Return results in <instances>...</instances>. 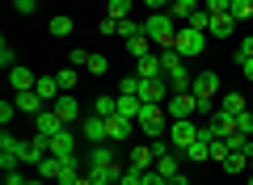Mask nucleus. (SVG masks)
<instances>
[{
	"instance_id": "1",
	"label": "nucleus",
	"mask_w": 253,
	"mask_h": 185,
	"mask_svg": "<svg viewBox=\"0 0 253 185\" xmlns=\"http://www.w3.org/2000/svg\"><path fill=\"white\" fill-rule=\"evenodd\" d=\"M139 135L144 139H152V143H161V139H169V122H165V106H144V114H139Z\"/></svg>"
},
{
	"instance_id": "2",
	"label": "nucleus",
	"mask_w": 253,
	"mask_h": 185,
	"mask_svg": "<svg viewBox=\"0 0 253 185\" xmlns=\"http://www.w3.org/2000/svg\"><path fill=\"white\" fill-rule=\"evenodd\" d=\"M169 51H177L181 59H194V55L207 51V34H199V30H190V26H177V34H173V46Z\"/></svg>"
},
{
	"instance_id": "3",
	"label": "nucleus",
	"mask_w": 253,
	"mask_h": 185,
	"mask_svg": "<svg viewBox=\"0 0 253 185\" xmlns=\"http://www.w3.org/2000/svg\"><path fill=\"white\" fill-rule=\"evenodd\" d=\"M199 143V126H194V118H186V122H169V148L173 156H186V148H194Z\"/></svg>"
},
{
	"instance_id": "4",
	"label": "nucleus",
	"mask_w": 253,
	"mask_h": 185,
	"mask_svg": "<svg viewBox=\"0 0 253 185\" xmlns=\"http://www.w3.org/2000/svg\"><path fill=\"white\" fill-rule=\"evenodd\" d=\"M165 114L173 118V122H186V118L199 114V101H194V93H173L169 101H165Z\"/></svg>"
},
{
	"instance_id": "5",
	"label": "nucleus",
	"mask_w": 253,
	"mask_h": 185,
	"mask_svg": "<svg viewBox=\"0 0 253 185\" xmlns=\"http://www.w3.org/2000/svg\"><path fill=\"white\" fill-rule=\"evenodd\" d=\"M190 93H194V101H199V106H211V101L219 97V76H215V72H199V76H194V84H190Z\"/></svg>"
},
{
	"instance_id": "6",
	"label": "nucleus",
	"mask_w": 253,
	"mask_h": 185,
	"mask_svg": "<svg viewBox=\"0 0 253 185\" xmlns=\"http://www.w3.org/2000/svg\"><path fill=\"white\" fill-rule=\"evenodd\" d=\"M169 97H173L169 80H139V101L144 106H165Z\"/></svg>"
},
{
	"instance_id": "7",
	"label": "nucleus",
	"mask_w": 253,
	"mask_h": 185,
	"mask_svg": "<svg viewBox=\"0 0 253 185\" xmlns=\"http://www.w3.org/2000/svg\"><path fill=\"white\" fill-rule=\"evenodd\" d=\"M51 156H59L63 164H76V131L72 126H63V131L51 139Z\"/></svg>"
},
{
	"instance_id": "8",
	"label": "nucleus",
	"mask_w": 253,
	"mask_h": 185,
	"mask_svg": "<svg viewBox=\"0 0 253 185\" xmlns=\"http://www.w3.org/2000/svg\"><path fill=\"white\" fill-rule=\"evenodd\" d=\"M34 131H38V139H46V143H51L55 135L63 131V122H59V114H55V110H42V114L34 118Z\"/></svg>"
},
{
	"instance_id": "9",
	"label": "nucleus",
	"mask_w": 253,
	"mask_h": 185,
	"mask_svg": "<svg viewBox=\"0 0 253 185\" xmlns=\"http://www.w3.org/2000/svg\"><path fill=\"white\" fill-rule=\"evenodd\" d=\"M81 135L93 143V148H97V143H110L106 139V118H97V114H84L81 118Z\"/></svg>"
},
{
	"instance_id": "10",
	"label": "nucleus",
	"mask_w": 253,
	"mask_h": 185,
	"mask_svg": "<svg viewBox=\"0 0 253 185\" xmlns=\"http://www.w3.org/2000/svg\"><path fill=\"white\" fill-rule=\"evenodd\" d=\"M114 164H118L114 143H97V148H89V168H114Z\"/></svg>"
},
{
	"instance_id": "11",
	"label": "nucleus",
	"mask_w": 253,
	"mask_h": 185,
	"mask_svg": "<svg viewBox=\"0 0 253 185\" xmlns=\"http://www.w3.org/2000/svg\"><path fill=\"white\" fill-rule=\"evenodd\" d=\"M135 76L139 80H165V68H161V55H144V59H135Z\"/></svg>"
},
{
	"instance_id": "12",
	"label": "nucleus",
	"mask_w": 253,
	"mask_h": 185,
	"mask_svg": "<svg viewBox=\"0 0 253 185\" xmlns=\"http://www.w3.org/2000/svg\"><path fill=\"white\" fill-rule=\"evenodd\" d=\"M51 110H55V114H59V122H63V126H72L76 118H81V106H76V93H63V97L55 101Z\"/></svg>"
},
{
	"instance_id": "13",
	"label": "nucleus",
	"mask_w": 253,
	"mask_h": 185,
	"mask_svg": "<svg viewBox=\"0 0 253 185\" xmlns=\"http://www.w3.org/2000/svg\"><path fill=\"white\" fill-rule=\"evenodd\" d=\"M131 131H135V122H126V118H106V139L110 143H126V139H131Z\"/></svg>"
},
{
	"instance_id": "14",
	"label": "nucleus",
	"mask_w": 253,
	"mask_h": 185,
	"mask_svg": "<svg viewBox=\"0 0 253 185\" xmlns=\"http://www.w3.org/2000/svg\"><path fill=\"white\" fill-rule=\"evenodd\" d=\"M9 84H13V93H34L38 76H34V72H30V68H21V63H17V68L9 72Z\"/></svg>"
},
{
	"instance_id": "15",
	"label": "nucleus",
	"mask_w": 253,
	"mask_h": 185,
	"mask_svg": "<svg viewBox=\"0 0 253 185\" xmlns=\"http://www.w3.org/2000/svg\"><path fill=\"white\" fill-rule=\"evenodd\" d=\"M126 164H131V168H144V173H152V168H156V151L148 148V143H135V148H131V160H126Z\"/></svg>"
},
{
	"instance_id": "16",
	"label": "nucleus",
	"mask_w": 253,
	"mask_h": 185,
	"mask_svg": "<svg viewBox=\"0 0 253 185\" xmlns=\"http://www.w3.org/2000/svg\"><path fill=\"white\" fill-rule=\"evenodd\" d=\"M63 173H68V164H63L59 156H46L42 164H38V177H42L46 185H55V181H63Z\"/></svg>"
},
{
	"instance_id": "17",
	"label": "nucleus",
	"mask_w": 253,
	"mask_h": 185,
	"mask_svg": "<svg viewBox=\"0 0 253 185\" xmlns=\"http://www.w3.org/2000/svg\"><path fill=\"white\" fill-rule=\"evenodd\" d=\"M34 93H38V97L46 101V106H55V101L63 97V88H59V80H55V76H38V84H34Z\"/></svg>"
},
{
	"instance_id": "18",
	"label": "nucleus",
	"mask_w": 253,
	"mask_h": 185,
	"mask_svg": "<svg viewBox=\"0 0 253 185\" xmlns=\"http://www.w3.org/2000/svg\"><path fill=\"white\" fill-rule=\"evenodd\" d=\"M13 106H17L21 110V114H42V110H51V106H46V101L42 97H38V93H17V97H13Z\"/></svg>"
},
{
	"instance_id": "19",
	"label": "nucleus",
	"mask_w": 253,
	"mask_h": 185,
	"mask_svg": "<svg viewBox=\"0 0 253 185\" xmlns=\"http://www.w3.org/2000/svg\"><path fill=\"white\" fill-rule=\"evenodd\" d=\"M245 93H224V97H219V114H228V118H241L245 114Z\"/></svg>"
},
{
	"instance_id": "20",
	"label": "nucleus",
	"mask_w": 253,
	"mask_h": 185,
	"mask_svg": "<svg viewBox=\"0 0 253 185\" xmlns=\"http://www.w3.org/2000/svg\"><path fill=\"white\" fill-rule=\"evenodd\" d=\"M139 114H144V101H139V97H118V118L139 122Z\"/></svg>"
},
{
	"instance_id": "21",
	"label": "nucleus",
	"mask_w": 253,
	"mask_h": 185,
	"mask_svg": "<svg viewBox=\"0 0 253 185\" xmlns=\"http://www.w3.org/2000/svg\"><path fill=\"white\" fill-rule=\"evenodd\" d=\"M199 9H203V4H194V0H173V4H169V17L173 21H190Z\"/></svg>"
},
{
	"instance_id": "22",
	"label": "nucleus",
	"mask_w": 253,
	"mask_h": 185,
	"mask_svg": "<svg viewBox=\"0 0 253 185\" xmlns=\"http://www.w3.org/2000/svg\"><path fill=\"white\" fill-rule=\"evenodd\" d=\"M46 30H51L55 38H72V30H76V26H72V17H68V13H55V17L46 21Z\"/></svg>"
},
{
	"instance_id": "23",
	"label": "nucleus",
	"mask_w": 253,
	"mask_h": 185,
	"mask_svg": "<svg viewBox=\"0 0 253 185\" xmlns=\"http://www.w3.org/2000/svg\"><path fill=\"white\" fill-rule=\"evenodd\" d=\"M181 156H173V151H169V156H161V160H156V173H161L165 177V181H173V177H181Z\"/></svg>"
},
{
	"instance_id": "24",
	"label": "nucleus",
	"mask_w": 253,
	"mask_h": 185,
	"mask_svg": "<svg viewBox=\"0 0 253 185\" xmlns=\"http://www.w3.org/2000/svg\"><path fill=\"white\" fill-rule=\"evenodd\" d=\"M228 17L232 21H249L253 17V0H228Z\"/></svg>"
},
{
	"instance_id": "25",
	"label": "nucleus",
	"mask_w": 253,
	"mask_h": 185,
	"mask_svg": "<svg viewBox=\"0 0 253 185\" xmlns=\"http://www.w3.org/2000/svg\"><path fill=\"white\" fill-rule=\"evenodd\" d=\"M224 173H228V177H241V173H249V156H241V151H232V156L224 160Z\"/></svg>"
},
{
	"instance_id": "26",
	"label": "nucleus",
	"mask_w": 253,
	"mask_h": 185,
	"mask_svg": "<svg viewBox=\"0 0 253 185\" xmlns=\"http://www.w3.org/2000/svg\"><path fill=\"white\" fill-rule=\"evenodd\" d=\"M232 34H236L232 17H211V38H232Z\"/></svg>"
},
{
	"instance_id": "27",
	"label": "nucleus",
	"mask_w": 253,
	"mask_h": 185,
	"mask_svg": "<svg viewBox=\"0 0 253 185\" xmlns=\"http://www.w3.org/2000/svg\"><path fill=\"white\" fill-rule=\"evenodd\" d=\"M156 55H161V68H165V76H173V72H181V68H186V59H181L177 51H156Z\"/></svg>"
},
{
	"instance_id": "28",
	"label": "nucleus",
	"mask_w": 253,
	"mask_h": 185,
	"mask_svg": "<svg viewBox=\"0 0 253 185\" xmlns=\"http://www.w3.org/2000/svg\"><path fill=\"white\" fill-rule=\"evenodd\" d=\"M106 17L110 21H126V17H131V9H135V4H131V0H110V4H106Z\"/></svg>"
},
{
	"instance_id": "29",
	"label": "nucleus",
	"mask_w": 253,
	"mask_h": 185,
	"mask_svg": "<svg viewBox=\"0 0 253 185\" xmlns=\"http://www.w3.org/2000/svg\"><path fill=\"white\" fill-rule=\"evenodd\" d=\"M139 34H144V21H135V17L118 21V38H126V42H131V38H139Z\"/></svg>"
},
{
	"instance_id": "30",
	"label": "nucleus",
	"mask_w": 253,
	"mask_h": 185,
	"mask_svg": "<svg viewBox=\"0 0 253 185\" xmlns=\"http://www.w3.org/2000/svg\"><path fill=\"white\" fill-rule=\"evenodd\" d=\"M181 160H194V164H203V160H211V143H194V148H186V156H181Z\"/></svg>"
},
{
	"instance_id": "31",
	"label": "nucleus",
	"mask_w": 253,
	"mask_h": 185,
	"mask_svg": "<svg viewBox=\"0 0 253 185\" xmlns=\"http://www.w3.org/2000/svg\"><path fill=\"white\" fill-rule=\"evenodd\" d=\"M186 26H190V30H199V34H211V13H207V9H199L194 17L186 21Z\"/></svg>"
},
{
	"instance_id": "32",
	"label": "nucleus",
	"mask_w": 253,
	"mask_h": 185,
	"mask_svg": "<svg viewBox=\"0 0 253 185\" xmlns=\"http://www.w3.org/2000/svg\"><path fill=\"white\" fill-rule=\"evenodd\" d=\"M118 97H139V76H123L118 80Z\"/></svg>"
},
{
	"instance_id": "33",
	"label": "nucleus",
	"mask_w": 253,
	"mask_h": 185,
	"mask_svg": "<svg viewBox=\"0 0 253 185\" xmlns=\"http://www.w3.org/2000/svg\"><path fill=\"white\" fill-rule=\"evenodd\" d=\"M126 51L135 55V59H144V55H152V42H148V38L139 34V38H131V42H126Z\"/></svg>"
},
{
	"instance_id": "34",
	"label": "nucleus",
	"mask_w": 253,
	"mask_h": 185,
	"mask_svg": "<svg viewBox=\"0 0 253 185\" xmlns=\"http://www.w3.org/2000/svg\"><path fill=\"white\" fill-rule=\"evenodd\" d=\"M236 122V135H245V139H253V110H245L241 118H232Z\"/></svg>"
},
{
	"instance_id": "35",
	"label": "nucleus",
	"mask_w": 253,
	"mask_h": 185,
	"mask_svg": "<svg viewBox=\"0 0 253 185\" xmlns=\"http://www.w3.org/2000/svg\"><path fill=\"white\" fill-rule=\"evenodd\" d=\"M68 68H89V51H84V46H72V55H68Z\"/></svg>"
},
{
	"instance_id": "36",
	"label": "nucleus",
	"mask_w": 253,
	"mask_h": 185,
	"mask_svg": "<svg viewBox=\"0 0 253 185\" xmlns=\"http://www.w3.org/2000/svg\"><path fill=\"white\" fill-rule=\"evenodd\" d=\"M55 80H59V88H63V93H72V88H76V68H63V72H55Z\"/></svg>"
},
{
	"instance_id": "37",
	"label": "nucleus",
	"mask_w": 253,
	"mask_h": 185,
	"mask_svg": "<svg viewBox=\"0 0 253 185\" xmlns=\"http://www.w3.org/2000/svg\"><path fill=\"white\" fill-rule=\"evenodd\" d=\"M84 72H93V76H106V72H110V59H106V55H89V68H84Z\"/></svg>"
},
{
	"instance_id": "38",
	"label": "nucleus",
	"mask_w": 253,
	"mask_h": 185,
	"mask_svg": "<svg viewBox=\"0 0 253 185\" xmlns=\"http://www.w3.org/2000/svg\"><path fill=\"white\" fill-rule=\"evenodd\" d=\"M0 68H4V72H13V68H17V51H13L9 42L0 46Z\"/></svg>"
},
{
	"instance_id": "39",
	"label": "nucleus",
	"mask_w": 253,
	"mask_h": 185,
	"mask_svg": "<svg viewBox=\"0 0 253 185\" xmlns=\"http://www.w3.org/2000/svg\"><path fill=\"white\" fill-rule=\"evenodd\" d=\"M118 185H144V168H131L126 164V173H123V181Z\"/></svg>"
},
{
	"instance_id": "40",
	"label": "nucleus",
	"mask_w": 253,
	"mask_h": 185,
	"mask_svg": "<svg viewBox=\"0 0 253 185\" xmlns=\"http://www.w3.org/2000/svg\"><path fill=\"white\" fill-rule=\"evenodd\" d=\"M245 59H253V38H245V42L236 46V63H245Z\"/></svg>"
},
{
	"instance_id": "41",
	"label": "nucleus",
	"mask_w": 253,
	"mask_h": 185,
	"mask_svg": "<svg viewBox=\"0 0 253 185\" xmlns=\"http://www.w3.org/2000/svg\"><path fill=\"white\" fill-rule=\"evenodd\" d=\"M97 30H101L106 38H118V21H110V17H101V21H97Z\"/></svg>"
},
{
	"instance_id": "42",
	"label": "nucleus",
	"mask_w": 253,
	"mask_h": 185,
	"mask_svg": "<svg viewBox=\"0 0 253 185\" xmlns=\"http://www.w3.org/2000/svg\"><path fill=\"white\" fill-rule=\"evenodd\" d=\"M34 9H38L34 0H13V13H21V17H30V13H34Z\"/></svg>"
},
{
	"instance_id": "43",
	"label": "nucleus",
	"mask_w": 253,
	"mask_h": 185,
	"mask_svg": "<svg viewBox=\"0 0 253 185\" xmlns=\"http://www.w3.org/2000/svg\"><path fill=\"white\" fill-rule=\"evenodd\" d=\"M13 114H17V106H13V101H0V122L9 126V118H13Z\"/></svg>"
},
{
	"instance_id": "44",
	"label": "nucleus",
	"mask_w": 253,
	"mask_h": 185,
	"mask_svg": "<svg viewBox=\"0 0 253 185\" xmlns=\"http://www.w3.org/2000/svg\"><path fill=\"white\" fill-rule=\"evenodd\" d=\"M26 181H30L26 173H4V185H26Z\"/></svg>"
},
{
	"instance_id": "45",
	"label": "nucleus",
	"mask_w": 253,
	"mask_h": 185,
	"mask_svg": "<svg viewBox=\"0 0 253 185\" xmlns=\"http://www.w3.org/2000/svg\"><path fill=\"white\" fill-rule=\"evenodd\" d=\"M144 185H169V181H165V177L152 168V173H144Z\"/></svg>"
},
{
	"instance_id": "46",
	"label": "nucleus",
	"mask_w": 253,
	"mask_h": 185,
	"mask_svg": "<svg viewBox=\"0 0 253 185\" xmlns=\"http://www.w3.org/2000/svg\"><path fill=\"white\" fill-rule=\"evenodd\" d=\"M241 72H245V80H253V59H245V63H241Z\"/></svg>"
},
{
	"instance_id": "47",
	"label": "nucleus",
	"mask_w": 253,
	"mask_h": 185,
	"mask_svg": "<svg viewBox=\"0 0 253 185\" xmlns=\"http://www.w3.org/2000/svg\"><path fill=\"white\" fill-rule=\"evenodd\" d=\"M26 185H46V181H42V177H30V181H26Z\"/></svg>"
},
{
	"instance_id": "48",
	"label": "nucleus",
	"mask_w": 253,
	"mask_h": 185,
	"mask_svg": "<svg viewBox=\"0 0 253 185\" xmlns=\"http://www.w3.org/2000/svg\"><path fill=\"white\" fill-rule=\"evenodd\" d=\"M249 177H253V160H249Z\"/></svg>"
},
{
	"instance_id": "49",
	"label": "nucleus",
	"mask_w": 253,
	"mask_h": 185,
	"mask_svg": "<svg viewBox=\"0 0 253 185\" xmlns=\"http://www.w3.org/2000/svg\"><path fill=\"white\" fill-rule=\"evenodd\" d=\"M245 185H253V177H249V181H245Z\"/></svg>"
},
{
	"instance_id": "50",
	"label": "nucleus",
	"mask_w": 253,
	"mask_h": 185,
	"mask_svg": "<svg viewBox=\"0 0 253 185\" xmlns=\"http://www.w3.org/2000/svg\"><path fill=\"white\" fill-rule=\"evenodd\" d=\"M232 185H245V181H232Z\"/></svg>"
},
{
	"instance_id": "51",
	"label": "nucleus",
	"mask_w": 253,
	"mask_h": 185,
	"mask_svg": "<svg viewBox=\"0 0 253 185\" xmlns=\"http://www.w3.org/2000/svg\"><path fill=\"white\" fill-rule=\"evenodd\" d=\"M190 185H199V181H190Z\"/></svg>"
}]
</instances>
